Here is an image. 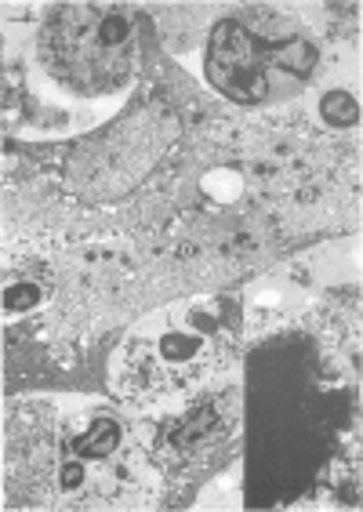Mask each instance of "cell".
<instances>
[{
	"instance_id": "6da1fadb",
	"label": "cell",
	"mask_w": 363,
	"mask_h": 512,
	"mask_svg": "<svg viewBox=\"0 0 363 512\" xmlns=\"http://www.w3.org/2000/svg\"><path fill=\"white\" fill-rule=\"evenodd\" d=\"M48 66L84 95L117 91L135 62V19L117 4H69L44 30Z\"/></svg>"
},
{
	"instance_id": "7a4b0ae2",
	"label": "cell",
	"mask_w": 363,
	"mask_h": 512,
	"mask_svg": "<svg viewBox=\"0 0 363 512\" xmlns=\"http://www.w3.org/2000/svg\"><path fill=\"white\" fill-rule=\"evenodd\" d=\"M316 48L295 33H258L240 19L218 22L207 40V77L233 102H265L284 84H302Z\"/></svg>"
},
{
	"instance_id": "3957f363",
	"label": "cell",
	"mask_w": 363,
	"mask_h": 512,
	"mask_svg": "<svg viewBox=\"0 0 363 512\" xmlns=\"http://www.w3.org/2000/svg\"><path fill=\"white\" fill-rule=\"evenodd\" d=\"M218 429H222V411H218V404H200L175 422V429H171V444H175V451L193 454V451H200V447L211 444Z\"/></svg>"
},
{
	"instance_id": "277c9868",
	"label": "cell",
	"mask_w": 363,
	"mask_h": 512,
	"mask_svg": "<svg viewBox=\"0 0 363 512\" xmlns=\"http://www.w3.org/2000/svg\"><path fill=\"white\" fill-rule=\"evenodd\" d=\"M120 440H124L120 422L102 414V418H91L84 433H77L73 440H69L66 451L84 458V462H106V458H113V454L120 451Z\"/></svg>"
},
{
	"instance_id": "5b68a950",
	"label": "cell",
	"mask_w": 363,
	"mask_h": 512,
	"mask_svg": "<svg viewBox=\"0 0 363 512\" xmlns=\"http://www.w3.org/2000/svg\"><path fill=\"white\" fill-rule=\"evenodd\" d=\"M200 353H204V338L189 335V331H167L157 342V360L164 367H175V371L197 364Z\"/></svg>"
},
{
	"instance_id": "8992f818",
	"label": "cell",
	"mask_w": 363,
	"mask_h": 512,
	"mask_svg": "<svg viewBox=\"0 0 363 512\" xmlns=\"http://www.w3.org/2000/svg\"><path fill=\"white\" fill-rule=\"evenodd\" d=\"M320 109H324V120L334 124V128H353L356 120H360V102L349 91H327Z\"/></svg>"
},
{
	"instance_id": "52a82bcc",
	"label": "cell",
	"mask_w": 363,
	"mask_h": 512,
	"mask_svg": "<svg viewBox=\"0 0 363 512\" xmlns=\"http://www.w3.org/2000/svg\"><path fill=\"white\" fill-rule=\"evenodd\" d=\"M59 491L62 494H80L84 487H88V462L84 458H77V454H69L66 462L59 465Z\"/></svg>"
},
{
	"instance_id": "ba28073f",
	"label": "cell",
	"mask_w": 363,
	"mask_h": 512,
	"mask_svg": "<svg viewBox=\"0 0 363 512\" xmlns=\"http://www.w3.org/2000/svg\"><path fill=\"white\" fill-rule=\"evenodd\" d=\"M37 302H40L37 284L4 287V309H8V313H30V309H37Z\"/></svg>"
}]
</instances>
